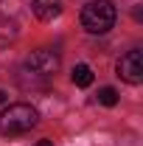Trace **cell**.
Wrapping results in <instances>:
<instances>
[{
    "label": "cell",
    "instance_id": "cell-4",
    "mask_svg": "<svg viewBox=\"0 0 143 146\" xmlns=\"http://www.w3.org/2000/svg\"><path fill=\"white\" fill-rule=\"evenodd\" d=\"M28 68L34 73H39V76H51V73L59 70V56L54 51H48V48H39V51H34L28 56Z\"/></svg>",
    "mask_w": 143,
    "mask_h": 146
},
{
    "label": "cell",
    "instance_id": "cell-3",
    "mask_svg": "<svg viewBox=\"0 0 143 146\" xmlns=\"http://www.w3.org/2000/svg\"><path fill=\"white\" fill-rule=\"evenodd\" d=\"M118 76L129 84H140L143 82V54L140 51H126L118 59Z\"/></svg>",
    "mask_w": 143,
    "mask_h": 146
},
{
    "label": "cell",
    "instance_id": "cell-8",
    "mask_svg": "<svg viewBox=\"0 0 143 146\" xmlns=\"http://www.w3.org/2000/svg\"><path fill=\"white\" fill-rule=\"evenodd\" d=\"M6 101H9V96H6V93L0 90V104H6Z\"/></svg>",
    "mask_w": 143,
    "mask_h": 146
},
{
    "label": "cell",
    "instance_id": "cell-7",
    "mask_svg": "<svg viewBox=\"0 0 143 146\" xmlns=\"http://www.w3.org/2000/svg\"><path fill=\"white\" fill-rule=\"evenodd\" d=\"M98 104L115 107V104H118V90H115V87H101V90H98Z\"/></svg>",
    "mask_w": 143,
    "mask_h": 146
},
{
    "label": "cell",
    "instance_id": "cell-1",
    "mask_svg": "<svg viewBox=\"0 0 143 146\" xmlns=\"http://www.w3.org/2000/svg\"><path fill=\"white\" fill-rule=\"evenodd\" d=\"M36 121H39V115H36V110L31 104H9L0 112V132L9 135V138L11 135H23V132L34 129Z\"/></svg>",
    "mask_w": 143,
    "mask_h": 146
},
{
    "label": "cell",
    "instance_id": "cell-6",
    "mask_svg": "<svg viewBox=\"0 0 143 146\" xmlns=\"http://www.w3.org/2000/svg\"><path fill=\"white\" fill-rule=\"evenodd\" d=\"M73 84H76V87H90V84H93V70H90V65H76V68H73Z\"/></svg>",
    "mask_w": 143,
    "mask_h": 146
},
{
    "label": "cell",
    "instance_id": "cell-9",
    "mask_svg": "<svg viewBox=\"0 0 143 146\" xmlns=\"http://www.w3.org/2000/svg\"><path fill=\"white\" fill-rule=\"evenodd\" d=\"M36 146H54V143H51V141H39Z\"/></svg>",
    "mask_w": 143,
    "mask_h": 146
},
{
    "label": "cell",
    "instance_id": "cell-5",
    "mask_svg": "<svg viewBox=\"0 0 143 146\" xmlns=\"http://www.w3.org/2000/svg\"><path fill=\"white\" fill-rule=\"evenodd\" d=\"M31 9H34L36 20L51 23V20H56L59 14H62V0H34Z\"/></svg>",
    "mask_w": 143,
    "mask_h": 146
},
{
    "label": "cell",
    "instance_id": "cell-2",
    "mask_svg": "<svg viewBox=\"0 0 143 146\" xmlns=\"http://www.w3.org/2000/svg\"><path fill=\"white\" fill-rule=\"evenodd\" d=\"M115 17H118V11L109 0H90L81 9V25L90 34H107L115 25Z\"/></svg>",
    "mask_w": 143,
    "mask_h": 146
}]
</instances>
